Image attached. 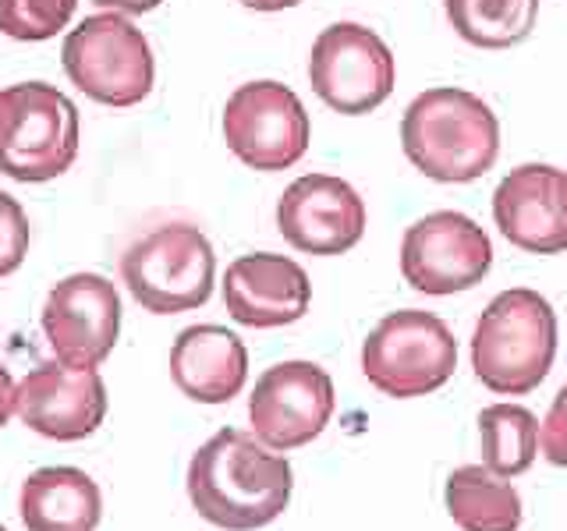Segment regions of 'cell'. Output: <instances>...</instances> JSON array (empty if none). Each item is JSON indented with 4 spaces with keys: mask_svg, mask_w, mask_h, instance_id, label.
Masks as SVG:
<instances>
[{
    "mask_svg": "<svg viewBox=\"0 0 567 531\" xmlns=\"http://www.w3.org/2000/svg\"><path fill=\"white\" fill-rule=\"evenodd\" d=\"M564 185H567V170H564Z\"/></svg>",
    "mask_w": 567,
    "mask_h": 531,
    "instance_id": "28",
    "label": "cell"
},
{
    "mask_svg": "<svg viewBox=\"0 0 567 531\" xmlns=\"http://www.w3.org/2000/svg\"><path fill=\"white\" fill-rule=\"evenodd\" d=\"M483 433V465L504 478L525 475L539 454V418L518 404H493L478 415Z\"/></svg>",
    "mask_w": 567,
    "mask_h": 531,
    "instance_id": "21",
    "label": "cell"
},
{
    "mask_svg": "<svg viewBox=\"0 0 567 531\" xmlns=\"http://www.w3.org/2000/svg\"><path fill=\"white\" fill-rule=\"evenodd\" d=\"M539 450L554 468H567V383L560 386V394L554 397L539 433Z\"/></svg>",
    "mask_w": 567,
    "mask_h": 531,
    "instance_id": "24",
    "label": "cell"
},
{
    "mask_svg": "<svg viewBox=\"0 0 567 531\" xmlns=\"http://www.w3.org/2000/svg\"><path fill=\"white\" fill-rule=\"evenodd\" d=\"M489 235L465 212L440 209L404 230L401 273L419 294L447 298L472 291L489 277Z\"/></svg>",
    "mask_w": 567,
    "mask_h": 531,
    "instance_id": "10",
    "label": "cell"
},
{
    "mask_svg": "<svg viewBox=\"0 0 567 531\" xmlns=\"http://www.w3.org/2000/svg\"><path fill=\"white\" fill-rule=\"evenodd\" d=\"M333 379L316 362H280L266 368L248 397V421L262 447L298 450L333 418Z\"/></svg>",
    "mask_w": 567,
    "mask_h": 531,
    "instance_id": "11",
    "label": "cell"
},
{
    "mask_svg": "<svg viewBox=\"0 0 567 531\" xmlns=\"http://www.w3.org/2000/svg\"><path fill=\"white\" fill-rule=\"evenodd\" d=\"M14 412L32 433L58 442L93 436L106 418V386L96 368L43 362L18 383Z\"/></svg>",
    "mask_w": 567,
    "mask_h": 531,
    "instance_id": "14",
    "label": "cell"
},
{
    "mask_svg": "<svg viewBox=\"0 0 567 531\" xmlns=\"http://www.w3.org/2000/svg\"><path fill=\"white\" fill-rule=\"evenodd\" d=\"M309 114L284 82H245L224 106V138L245 167L288 170L309 153Z\"/></svg>",
    "mask_w": 567,
    "mask_h": 531,
    "instance_id": "9",
    "label": "cell"
},
{
    "mask_svg": "<svg viewBox=\"0 0 567 531\" xmlns=\"http://www.w3.org/2000/svg\"><path fill=\"white\" fill-rule=\"evenodd\" d=\"M18 513L29 531H96L103 496L79 468H40L22 482Z\"/></svg>",
    "mask_w": 567,
    "mask_h": 531,
    "instance_id": "18",
    "label": "cell"
},
{
    "mask_svg": "<svg viewBox=\"0 0 567 531\" xmlns=\"http://www.w3.org/2000/svg\"><path fill=\"white\" fill-rule=\"evenodd\" d=\"M79 0H0V32L18 43L53 40L75 14Z\"/></svg>",
    "mask_w": 567,
    "mask_h": 531,
    "instance_id": "22",
    "label": "cell"
},
{
    "mask_svg": "<svg viewBox=\"0 0 567 531\" xmlns=\"http://www.w3.org/2000/svg\"><path fill=\"white\" fill-rule=\"evenodd\" d=\"M454 32L478 50H511L539 22V0H443Z\"/></svg>",
    "mask_w": 567,
    "mask_h": 531,
    "instance_id": "20",
    "label": "cell"
},
{
    "mask_svg": "<svg viewBox=\"0 0 567 531\" xmlns=\"http://www.w3.org/2000/svg\"><path fill=\"white\" fill-rule=\"evenodd\" d=\"M309 82L333 114H372L394 93V53L372 29L333 22L312 43Z\"/></svg>",
    "mask_w": 567,
    "mask_h": 531,
    "instance_id": "8",
    "label": "cell"
},
{
    "mask_svg": "<svg viewBox=\"0 0 567 531\" xmlns=\"http://www.w3.org/2000/svg\"><path fill=\"white\" fill-rule=\"evenodd\" d=\"M493 220L501 235L532 256L567 252V185L549 164L514 167L493 191Z\"/></svg>",
    "mask_w": 567,
    "mask_h": 531,
    "instance_id": "15",
    "label": "cell"
},
{
    "mask_svg": "<svg viewBox=\"0 0 567 531\" xmlns=\"http://www.w3.org/2000/svg\"><path fill=\"white\" fill-rule=\"evenodd\" d=\"M401 146L419 174L440 185H468L501 156V124L468 88H425L401 117Z\"/></svg>",
    "mask_w": 567,
    "mask_h": 531,
    "instance_id": "2",
    "label": "cell"
},
{
    "mask_svg": "<svg viewBox=\"0 0 567 531\" xmlns=\"http://www.w3.org/2000/svg\"><path fill=\"white\" fill-rule=\"evenodd\" d=\"M457 368V344L440 315L401 309L383 315L362 344L365 379L386 397H425Z\"/></svg>",
    "mask_w": 567,
    "mask_h": 531,
    "instance_id": "6",
    "label": "cell"
},
{
    "mask_svg": "<svg viewBox=\"0 0 567 531\" xmlns=\"http://www.w3.org/2000/svg\"><path fill=\"white\" fill-rule=\"evenodd\" d=\"M29 256V217L8 191H0V277H11Z\"/></svg>",
    "mask_w": 567,
    "mask_h": 531,
    "instance_id": "23",
    "label": "cell"
},
{
    "mask_svg": "<svg viewBox=\"0 0 567 531\" xmlns=\"http://www.w3.org/2000/svg\"><path fill=\"white\" fill-rule=\"evenodd\" d=\"M14 397H18V383L11 379V372L0 365V429H4L14 412Z\"/></svg>",
    "mask_w": 567,
    "mask_h": 531,
    "instance_id": "25",
    "label": "cell"
},
{
    "mask_svg": "<svg viewBox=\"0 0 567 531\" xmlns=\"http://www.w3.org/2000/svg\"><path fill=\"white\" fill-rule=\"evenodd\" d=\"M451 521L461 531H518L522 496L511 478L489 471L486 465H461L447 475L443 489Z\"/></svg>",
    "mask_w": 567,
    "mask_h": 531,
    "instance_id": "19",
    "label": "cell"
},
{
    "mask_svg": "<svg viewBox=\"0 0 567 531\" xmlns=\"http://www.w3.org/2000/svg\"><path fill=\"white\" fill-rule=\"evenodd\" d=\"M277 227L306 256H344L365 235V202L344 177L306 174L284 188Z\"/></svg>",
    "mask_w": 567,
    "mask_h": 531,
    "instance_id": "13",
    "label": "cell"
},
{
    "mask_svg": "<svg viewBox=\"0 0 567 531\" xmlns=\"http://www.w3.org/2000/svg\"><path fill=\"white\" fill-rule=\"evenodd\" d=\"M224 305L230 319L248 330L291 326L312 305V283L295 259L277 252H252L227 266Z\"/></svg>",
    "mask_w": 567,
    "mask_h": 531,
    "instance_id": "16",
    "label": "cell"
},
{
    "mask_svg": "<svg viewBox=\"0 0 567 531\" xmlns=\"http://www.w3.org/2000/svg\"><path fill=\"white\" fill-rule=\"evenodd\" d=\"M43 333L58 362L71 368H100L121 333L117 288L96 273L58 280L43 305Z\"/></svg>",
    "mask_w": 567,
    "mask_h": 531,
    "instance_id": "12",
    "label": "cell"
},
{
    "mask_svg": "<svg viewBox=\"0 0 567 531\" xmlns=\"http://www.w3.org/2000/svg\"><path fill=\"white\" fill-rule=\"evenodd\" d=\"M238 4H245L248 11H266V14H274V11H288V8L301 4V0H238Z\"/></svg>",
    "mask_w": 567,
    "mask_h": 531,
    "instance_id": "27",
    "label": "cell"
},
{
    "mask_svg": "<svg viewBox=\"0 0 567 531\" xmlns=\"http://www.w3.org/2000/svg\"><path fill=\"white\" fill-rule=\"evenodd\" d=\"M93 4L111 8V11H124V14H146V11L164 4V0H93Z\"/></svg>",
    "mask_w": 567,
    "mask_h": 531,
    "instance_id": "26",
    "label": "cell"
},
{
    "mask_svg": "<svg viewBox=\"0 0 567 531\" xmlns=\"http://www.w3.org/2000/svg\"><path fill=\"white\" fill-rule=\"evenodd\" d=\"M0 531H8V528H4V524H0Z\"/></svg>",
    "mask_w": 567,
    "mask_h": 531,
    "instance_id": "29",
    "label": "cell"
},
{
    "mask_svg": "<svg viewBox=\"0 0 567 531\" xmlns=\"http://www.w3.org/2000/svg\"><path fill=\"white\" fill-rule=\"evenodd\" d=\"M291 465L241 429L213 433L188 465V500L220 531L274 524L291 503Z\"/></svg>",
    "mask_w": 567,
    "mask_h": 531,
    "instance_id": "1",
    "label": "cell"
},
{
    "mask_svg": "<svg viewBox=\"0 0 567 531\" xmlns=\"http://www.w3.org/2000/svg\"><path fill=\"white\" fill-rule=\"evenodd\" d=\"M121 277L146 312L177 315L209 301L217 252L192 223H164L138 238L121 259Z\"/></svg>",
    "mask_w": 567,
    "mask_h": 531,
    "instance_id": "5",
    "label": "cell"
},
{
    "mask_svg": "<svg viewBox=\"0 0 567 531\" xmlns=\"http://www.w3.org/2000/svg\"><path fill=\"white\" fill-rule=\"evenodd\" d=\"M61 61L71 85L103 106H135L153 93L150 40L121 14H93L68 32Z\"/></svg>",
    "mask_w": 567,
    "mask_h": 531,
    "instance_id": "7",
    "label": "cell"
},
{
    "mask_svg": "<svg viewBox=\"0 0 567 531\" xmlns=\"http://www.w3.org/2000/svg\"><path fill=\"white\" fill-rule=\"evenodd\" d=\"M557 358V312L532 288L501 291L472 333V368L493 394H532Z\"/></svg>",
    "mask_w": 567,
    "mask_h": 531,
    "instance_id": "3",
    "label": "cell"
},
{
    "mask_svg": "<svg viewBox=\"0 0 567 531\" xmlns=\"http://www.w3.org/2000/svg\"><path fill=\"white\" fill-rule=\"evenodd\" d=\"M171 379L188 400L227 404L248 379V351L238 333L199 323L177 333L171 347Z\"/></svg>",
    "mask_w": 567,
    "mask_h": 531,
    "instance_id": "17",
    "label": "cell"
},
{
    "mask_svg": "<svg viewBox=\"0 0 567 531\" xmlns=\"http://www.w3.org/2000/svg\"><path fill=\"white\" fill-rule=\"evenodd\" d=\"M79 156V111L58 85L0 88V174L22 185L61 177Z\"/></svg>",
    "mask_w": 567,
    "mask_h": 531,
    "instance_id": "4",
    "label": "cell"
}]
</instances>
